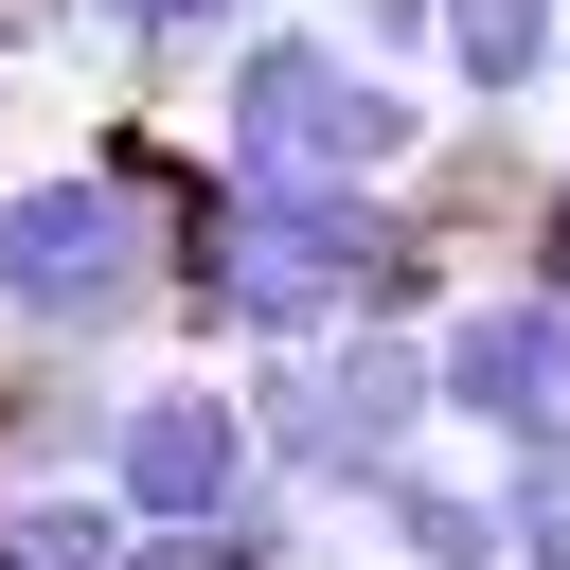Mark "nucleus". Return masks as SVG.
Here are the masks:
<instances>
[{"label": "nucleus", "mask_w": 570, "mask_h": 570, "mask_svg": "<svg viewBox=\"0 0 570 570\" xmlns=\"http://www.w3.org/2000/svg\"><path fill=\"white\" fill-rule=\"evenodd\" d=\"M160 285H178L160 142H107V160H36V178H0V338L125 356Z\"/></svg>", "instance_id": "nucleus-1"}, {"label": "nucleus", "mask_w": 570, "mask_h": 570, "mask_svg": "<svg viewBox=\"0 0 570 570\" xmlns=\"http://www.w3.org/2000/svg\"><path fill=\"white\" fill-rule=\"evenodd\" d=\"M445 125H428V71L356 53L338 18H249L214 53V160L232 178H410Z\"/></svg>", "instance_id": "nucleus-2"}, {"label": "nucleus", "mask_w": 570, "mask_h": 570, "mask_svg": "<svg viewBox=\"0 0 570 570\" xmlns=\"http://www.w3.org/2000/svg\"><path fill=\"white\" fill-rule=\"evenodd\" d=\"M249 410H267V481L356 517L428 428H445V338L428 321H338V338H267L249 356Z\"/></svg>", "instance_id": "nucleus-3"}, {"label": "nucleus", "mask_w": 570, "mask_h": 570, "mask_svg": "<svg viewBox=\"0 0 570 570\" xmlns=\"http://www.w3.org/2000/svg\"><path fill=\"white\" fill-rule=\"evenodd\" d=\"M428 338H445V428H481V445H534V428H570V285L499 267V285H463Z\"/></svg>", "instance_id": "nucleus-4"}, {"label": "nucleus", "mask_w": 570, "mask_h": 570, "mask_svg": "<svg viewBox=\"0 0 570 570\" xmlns=\"http://www.w3.org/2000/svg\"><path fill=\"white\" fill-rule=\"evenodd\" d=\"M125 517H232L267 481V410L232 374H125V445H107Z\"/></svg>", "instance_id": "nucleus-5"}, {"label": "nucleus", "mask_w": 570, "mask_h": 570, "mask_svg": "<svg viewBox=\"0 0 570 570\" xmlns=\"http://www.w3.org/2000/svg\"><path fill=\"white\" fill-rule=\"evenodd\" d=\"M356 517H374V570H517V517H499V463L463 481V463H428V445H410V463H392V481H374Z\"/></svg>", "instance_id": "nucleus-6"}, {"label": "nucleus", "mask_w": 570, "mask_h": 570, "mask_svg": "<svg viewBox=\"0 0 570 570\" xmlns=\"http://www.w3.org/2000/svg\"><path fill=\"white\" fill-rule=\"evenodd\" d=\"M445 107H552V71H570V0H445Z\"/></svg>", "instance_id": "nucleus-7"}, {"label": "nucleus", "mask_w": 570, "mask_h": 570, "mask_svg": "<svg viewBox=\"0 0 570 570\" xmlns=\"http://www.w3.org/2000/svg\"><path fill=\"white\" fill-rule=\"evenodd\" d=\"M71 18H89V53H107V71H178V53H232L267 0H71Z\"/></svg>", "instance_id": "nucleus-8"}, {"label": "nucleus", "mask_w": 570, "mask_h": 570, "mask_svg": "<svg viewBox=\"0 0 570 570\" xmlns=\"http://www.w3.org/2000/svg\"><path fill=\"white\" fill-rule=\"evenodd\" d=\"M321 18H338L356 53H392V71H428V53H445V0H321Z\"/></svg>", "instance_id": "nucleus-9"}]
</instances>
